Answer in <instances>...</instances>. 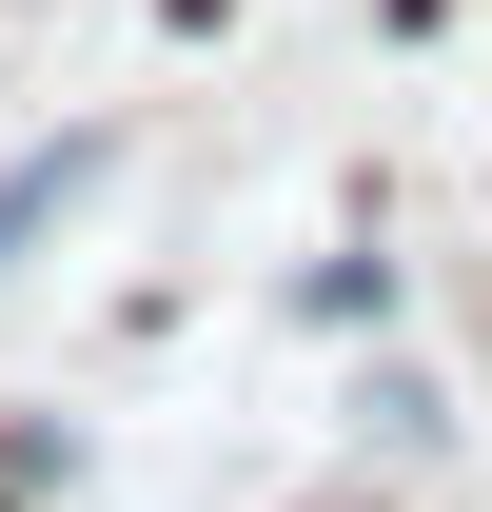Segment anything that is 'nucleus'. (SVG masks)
Instances as JSON below:
<instances>
[{"instance_id":"nucleus-1","label":"nucleus","mask_w":492,"mask_h":512,"mask_svg":"<svg viewBox=\"0 0 492 512\" xmlns=\"http://www.w3.org/2000/svg\"><path fill=\"white\" fill-rule=\"evenodd\" d=\"M99 158H119V138H40V158L0 178V256H20V237H60L79 197H99Z\"/></svg>"},{"instance_id":"nucleus-2","label":"nucleus","mask_w":492,"mask_h":512,"mask_svg":"<svg viewBox=\"0 0 492 512\" xmlns=\"http://www.w3.org/2000/svg\"><path fill=\"white\" fill-rule=\"evenodd\" d=\"M60 493V414H20V434H0V512H40Z\"/></svg>"}]
</instances>
